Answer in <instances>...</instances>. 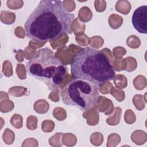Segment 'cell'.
Wrapping results in <instances>:
<instances>
[{"label": "cell", "mask_w": 147, "mask_h": 147, "mask_svg": "<svg viewBox=\"0 0 147 147\" xmlns=\"http://www.w3.org/2000/svg\"><path fill=\"white\" fill-rule=\"evenodd\" d=\"M74 14L64 7L63 1L41 0L24 24L26 36L36 41L55 40L72 33Z\"/></svg>", "instance_id": "1"}, {"label": "cell", "mask_w": 147, "mask_h": 147, "mask_svg": "<svg viewBox=\"0 0 147 147\" xmlns=\"http://www.w3.org/2000/svg\"><path fill=\"white\" fill-rule=\"evenodd\" d=\"M71 72L75 79L85 80L100 86L115 77L113 67L100 50L91 47L81 48L73 56Z\"/></svg>", "instance_id": "2"}, {"label": "cell", "mask_w": 147, "mask_h": 147, "mask_svg": "<svg viewBox=\"0 0 147 147\" xmlns=\"http://www.w3.org/2000/svg\"><path fill=\"white\" fill-rule=\"evenodd\" d=\"M25 69L29 75L42 82L52 90L57 88L67 74L66 66L48 47L36 51L26 63Z\"/></svg>", "instance_id": "3"}, {"label": "cell", "mask_w": 147, "mask_h": 147, "mask_svg": "<svg viewBox=\"0 0 147 147\" xmlns=\"http://www.w3.org/2000/svg\"><path fill=\"white\" fill-rule=\"evenodd\" d=\"M99 87L90 82L75 78L61 90L62 102L82 111L89 110L98 103L100 97Z\"/></svg>", "instance_id": "4"}, {"label": "cell", "mask_w": 147, "mask_h": 147, "mask_svg": "<svg viewBox=\"0 0 147 147\" xmlns=\"http://www.w3.org/2000/svg\"><path fill=\"white\" fill-rule=\"evenodd\" d=\"M131 22L134 29L140 33H147V6L137 7L132 15Z\"/></svg>", "instance_id": "5"}]
</instances>
